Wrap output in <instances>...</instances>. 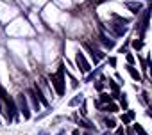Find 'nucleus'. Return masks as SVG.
<instances>
[{"instance_id": "obj_12", "label": "nucleus", "mask_w": 152, "mask_h": 135, "mask_svg": "<svg viewBox=\"0 0 152 135\" xmlns=\"http://www.w3.org/2000/svg\"><path fill=\"white\" fill-rule=\"evenodd\" d=\"M134 130L138 132V135H147V132H145L143 128H141V126H140V124H134Z\"/></svg>"}, {"instance_id": "obj_11", "label": "nucleus", "mask_w": 152, "mask_h": 135, "mask_svg": "<svg viewBox=\"0 0 152 135\" xmlns=\"http://www.w3.org/2000/svg\"><path fill=\"white\" fill-rule=\"evenodd\" d=\"M102 110H104V112H116V110H118V107L111 103V105H106V107H102Z\"/></svg>"}, {"instance_id": "obj_4", "label": "nucleus", "mask_w": 152, "mask_h": 135, "mask_svg": "<svg viewBox=\"0 0 152 135\" xmlns=\"http://www.w3.org/2000/svg\"><path fill=\"white\" fill-rule=\"evenodd\" d=\"M125 7H129L134 14H138V13L141 11V9H143V5H141L140 2H125Z\"/></svg>"}, {"instance_id": "obj_8", "label": "nucleus", "mask_w": 152, "mask_h": 135, "mask_svg": "<svg viewBox=\"0 0 152 135\" xmlns=\"http://www.w3.org/2000/svg\"><path fill=\"white\" fill-rule=\"evenodd\" d=\"M134 117V110H129L127 114H124V116H122V123H124V124H127L131 119H133Z\"/></svg>"}, {"instance_id": "obj_17", "label": "nucleus", "mask_w": 152, "mask_h": 135, "mask_svg": "<svg viewBox=\"0 0 152 135\" xmlns=\"http://www.w3.org/2000/svg\"><path fill=\"white\" fill-rule=\"evenodd\" d=\"M102 87H104L102 82H97V84H95V89H97V91H102Z\"/></svg>"}, {"instance_id": "obj_21", "label": "nucleus", "mask_w": 152, "mask_h": 135, "mask_svg": "<svg viewBox=\"0 0 152 135\" xmlns=\"http://www.w3.org/2000/svg\"><path fill=\"white\" fill-rule=\"evenodd\" d=\"M122 107H124V109L127 107V100H125V98H122Z\"/></svg>"}, {"instance_id": "obj_16", "label": "nucleus", "mask_w": 152, "mask_h": 135, "mask_svg": "<svg viewBox=\"0 0 152 135\" xmlns=\"http://www.w3.org/2000/svg\"><path fill=\"white\" fill-rule=\"evenodd\" d=\"M133 46H134L136 50H140L141 46H143V43H141V41H134V43H133Z\"/></svg>"}, {"instance_id": "obj_23", "label": "nucleus", "mask_w": 152, "mask_h": 135, "mask_svg": "<svg viewBox=\"0 0 152 135\" xmlns=\"http://www.w3.org/2000/svg\"><path fill=\"white\" fill-rule=\"evenodd\" d=\"M104 135H109V133H104Z\"/></svg>"}, {"instance_id": "obj_22", "label": "nucleus", "mask_w": 152, "mask_h": 135, "mask_svg": "<svg viewBox=\"0 0 152 135\" xmlns=\"http://www.w3.org/2000/svg\"><path fill=\"white\" fill-rule=\"evenodd\" d=\"M38 135H48V133H47V132H39Z\"/></svg>"}, {"instance_id": "obj_5", "label": "nucleus", "mask_w": 152, "mask_h": 135, "mask_svg": "<svg viewBox=\"0 0 152 135\" xmlns=\"http://www.w3.org/2000/svg\"><path fill=\"white\" fill-rule=\"evenodd\" d=\"M29 96H30V100H32V105H34V109L36 110H39V107H41V101L38 100V96H36V91L32 89V91H29Z\"/></svg>"}, {"instance_id": "obj_9", "label": "nucleus", "mask_w": 152, "mask_h": 135, "mask_svg": "<svg viewBox=\"0 0 152 135\" xmlns=\"http://www.w3.org/2000/svg\"><path fill=\"white\" fill-rule=\"evenodd\" d=\"M127 69H129V73H131V75H133V78H134V80H138V82L141 80V75H140V73H138V71H136V69H134L133 66H131V64L127 66Z\"/></svg>"}, {"instance_id": "obj_18", "label": "nucleus", "mask_w": 152, "mask_h": 135, "mask_svg": "<svg viewBox=\"0 0 152 135\" xmlns=\"http://www.w3.org/2000/svg\"><path fill=\"white\" fill-rule=\"evenodd\" d=\"M127 62H129V64H133V62H134V57L131 54H127Z\"/></svg>"}, {"instance_id": "obj_10", "label": "nucleus", "mask_w": 152, "mask_h": 135, "mask_svg": "<svg viewBox=\"0 0 152 135\" xmlns=\"http://www.w3.org/2000/svg\"><path fill=\"white\" fill-rule=\"evenodd\" d=\"M109 87H111V91H113V96H120L118 94V85L115 84L113 80H109Z\"/></svg>"}, {"instance_id": "obj_1", "label": "nucleus", "mask_w": 152, "mask_h": 135, "mask_svg": "<svg viewBox=\"0 0 152 135\" xmlns=\"http://www.w3.org/2000/svg\"><path fill=\"white\" fill-rule=\"evenodd\" d=\"M50 82H52V85L56 87V92L59 96L65 94V68L61 66L59 71L56 75H50Z\"/></svg>"}, {"instance_id": "obj_20", "label": "nucleus", "mask_w": 152, "mask_h": 135, "mask_svg": "<svg viewBox=\"0 0 152 135\" xmlns=\"http://www.w3.org/2000/svg\"><path fill=\"white\" fill-rule=\"evenodd\" d=\"M116 135H125V133H124V128H118V130H116Z\"/></svg>"}, {"instance_id": "obj_7", "label": "nucleus", "mask_w": 152, "mask_h": 135, "mask_svg": "<svg viewBox=\"0 0 152 135\" xmlns=\"http://www.w3.org/2000/svg\"><path fill=\"white\" fill-rule=\"evenodd\" d=\"M100 43H102L106 48H113V46H115V41H113V39H107V37H104V36H100Z\"/></svg>"}, {"instance_id": "obj_19", "label": "nucleus", "mask_w": 152, "mask_h": 135, "mask_svg": "<svg viewBox=\"0 0 152 135\" xmlns=\"http://www.w3.org/2000/svg\"><path fill=\"white\" fill-rule=\"evenodd\" d=\"M109 64H111V66H116V59L111 57V59H109Z\"/></svg>"}, {"instance_id": "obj_24", "label": "nucleus", "mask_w": 152, "mask_h": 135, "mask_svg": "<svg viewBox=\"0 0 152 135\" xmlns=\"http://www.w3.org/2000/svg\"><path fill=\"white\" fill-rule=\"evenodd\" d=\"M86 135H89V133H86Z\"/></svg>"}, {"instance_id": "obj_15", "label": "nucleus", "mask_w": 152, "mask_h": 135, "mask_svg": "<svg viewBox=\"0 0 152 135\" xmlns=\"http://www.w3.org/2000/svg\"><path fill=\"white\" fill-rule=\"evenodd\" d=\"M106 126H107V128H113V126H115V121H113V119H106Z\"/></svg>"}, {"instance_id": "obj_6", "label": "nucleus", "mask_w": 152, "mask_h": 135, "mask_svg": "<svg viewBox=\"0 0 152 135\" xmlns=\"http://www.w3.org/2000/svg\"><path fill=\"white\" fill-rule=\"evenodd\" d=\"M34 91H36V96H38V100L41 101V105H48V100H47V98L41 94V91H39V87H38V85L34 87Z\"/></svg>"}, {"instance_id": "obj_13", "label": "nucleus", "mask_w": 152, "mask_h": 135, "mask_svg": "<svg viewBox=\"0 0 152 135\" xmlns=\"http://www.w3.org/2000/svg\"><path fill=\"white\" fill-rule=\"evenodd\" d=\"M80 100H83V94H79V96H75L72 101H70V105H77V103L80 101Z\"/></svg>"}, {"instance_id": "obj_2", "label": "nucleus", "mask_w": 152, "mask_h": 135, "mask_svg": "<svg viewBox=\"0 0 152 135\" xmlns=\"http://www.w3.org/2000/svg\"><path fill=\"white\" fill-rule=\"evenodd\" d=\"M18 110L23 114L25 119L30 117V110H29V105H27V96L25 94H18Z\"/></svg>"}, {"instance_id": "obj_3", "label": "nucleus", "mask_w": 152, "mask_h": 135, "mask_svg": "<svg viewBox=\"0 0 152 135\" xmlns=\"http://www.w3.org/2000/svg\"><path fill=\"white\" fill-rule=\"evenodd\" d=\"M75 62H77V66H79V69L83 71V73H89L91 66H89V62L86 60V57H84L83 52H79V54L75 55Z\"/></svg>"}, {"instance_id": "obj_14", "label": "nucleus", "mask_w": 152, "mask_h": 135, "mask_svg": "<svg viewBox=\"0 0 152 135\" xmlns=\"http://www.w3.org/2000/svg\"><path fill=\"white\" fill-rule=\"evenodd\" d=\"M100 101H102V103H109V101H111V96H107V94H102Z\"/></svg>"}]
</instances>
